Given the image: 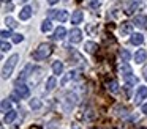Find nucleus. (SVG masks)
<instances>
[{
  "label": "nucleus",
  "mask_w": 147,
  "mask_h": 129,
  "mask_svg": "<svg viewBox=\"0 0 147 129\" xmlns=\"http://www.w3.org/2000/svg\"><path fill=\"white\" fill-rule=\"evenodd\" d=\"M11 39H13V43L19 44V43H22V41H24V35H21V33H14Z\"/></svg>",
  "instance_id": "cd10ccee"
},
{
  "label": "nucleus",
  "mask_w": 147,
  "mask_h": 129,
  "mask_svg": "<svg viewBox=\"0 0 147 129\" xmlns=\"http://www.w3.org/2000/svg\"><path fill=\"white\" fill-rule=\"evenodd\" d=\"M55 87H57V79H55V77H49L48 82H46V90L45 91H46V93H51Z\"/></svg>",
  "instance_id": "f3484780"
},
{
  "label": "nucleus",
  "mask_w": 147,
  "mask_h": 129,
  "mask_svg": "<svg viewBox=\"0 0 147 129\" xmlns=\"http://www.w3.org/2000/svg\"><path fill=\"white\" fill-rule=\"evenodd\" d=\"M10 110H11V102L8 99H3L2 101V112L7 113V112H10Z\"/></svg>",
  "instance_id": "bb28decb"
},
{
  "label": "nucleus",
  "mask_w": 147,
  "mask_h": 129,
  "mask_svg": "<svg viewBox=\"0 0 147 129\" xmlns=\"http://www.w3.org/2000/svg\"><path fill=\"white\" fill-rule=\"evenodd\" d=\"M18 61H19V55H18V53H13V55L7 60V63H5L3 68H2V79H3V80H7V79L13 74V69H14V66L18 65Z\"/></svg>",
  "instance_id": "f03ea898"
},
{
  "label": "nucleus",
  "mask_w": 147,
  "mask_h": 129,
  "mask_svg": "<svg viewBox=\"0 0 147 129\" xmlns=\"http://www.w3.org/2000/svg\"><path fill=\"white\" fill-rule=\"evenodd\" d=\"M76 77H78V72H76V71H70V72H68V74L63 77V80H62V85H67L68 80H73V79H76Z\"/></svg>",
  "instance_id": "4be33fe9"
},
{
  "label": "nucleus",
  "mask_w": 147,
  "mask_h": 129,
  "mask_svg": "<svg viewBox=\"0 0 147 129\" xmlns=\"http://www.w3.org/2000/svg\"><path fill=\"white\" fill-rule=\"evenodd\" d=\"M147 98V87H139L136 90V94H134V106H139L144 99Z\"/></svg>",
  "instance_id": "423d86ee"
},
{
  "label": "nucleus",
  "mask_w": 147,
  "mask_h": 129,
  "mask_svg": "<svg viewBox=\"0 0 147 129\" xmlns=\"http://www.w3.org/2000/svg\"><path fill=\"white\" fill-rule=\"evenodd\" d=\"M52 30V24H51V21H45L41 24V31L43 33H48V31H51Z\"/></svg>",
  "instance_id": "a878e982"
},
{
  "label": "nucleus",
  "mask_w": 147,
  "mask_h": 129,
  "mask_svg": "<svg viewBox=\"0 0 147 129\" xmlns=\"http://www.w3.org/2000/svg\"><path fill=\"white\" fill-rule=\"evenodd\" d=\"M142 129H146V128H142Z\"/></svg>",
  "instance_id": "a19ab883"
},
{
  "label": "nucleus",
  "mask_w": 147,
  "mask_h": 129,
  "mask_svg": "<svg viewBox=\"0 0 147 129\" xmlns=\"http://www.w3.org/2000/svg\"><path fill=\"white\" fill-rule=\"evenodd\" d=\"M142 113H144V115H147V102L142 106Z\"/></svg>",
  "instance_id": "473e14b6"
},
{
  "label": "nucleus",
  "mask_w": 147,
  "mask_h": 129,
  "mask_svg": "<svg viewBox=\"0 0 147 129\" xmlns=\"http://www.w3.org/2000/svg\"><path fill=\"white\" fill-rule=\"evenodd\" d=\"M49 5H55V3H59V0H48Z\"/></svg>",
  "instance_id": "72a5a7b5"
},
{
  "label": "nucleus",
  "mask_w": 147,
  "mask_h": 129,
  "mask_svg": "<svg viewBox=\"0 0 147 129\" xmlns=\"http://www.w3.org/2000/svg\"><path fill=\"white\" fill-rule=\"evenodd\" d=\"M16 110H10V112H7L5 113V118H3V121L7 123V124H10V123H13L14 121V118H16Z\"/></svg>",
  "instance_id": "aec40b11"
},
{
  "label": "nucleus",
  "mask_w": 147,
  "mask_h": 129,
  "mask_svg": "<svg viewBox=\"0 0 147 129\" xmlns=\"http://www.w3.org/2000/svg\"><path fill=\"white\" fill-rule=\"evenodd\" d=\"M96 49H98V46H96V43H93V41H87V43L84 44V50H86L87 53H95Z\"/></svg>",
  "instance_id": "dca6fc26"
},
{
  "label": "nucleus",
  "mask_w": 147,
  "mask_h": 129,
  "mask_svg": "<svg viewBox=\"0 0 147 129\" xmlns=\"http://www.w3.org/2000/svg\"><path fill=\"white\" fill-rule=\"evenodd\" d=\"M65 35H67V30H65L63 27H59V28H55V31H54V39L55 41H60V39H63L65 38Z\"/></svg>",
  "instance_id": "6ab92c4d"
},
{
  "label": "nucleus",
  "mask_w": 147,
  "mask_h": 129,
  "mask_svg": "<svg viewBox=\"0 0 147 129\" xmlns=\"http://www.w3.org/2000/svg\"><path fill=\"white\" fill-rule=\"evenodd\" d=\"M146 60H147V52H146L144 49H139L136 53H134V63H138V65H142Z\"/></svg>",
  "instance_id": "9d476101"
},
{
  "label": "nucleus",
  "mask_w": 147,
  "mask_h": 129,
  "mask_svg": "<svg viewBox=\"0 0 147 129\" xmlns=\"http://www.w3.org/2000/svg\"><path fill=\"white\" fill-rule=\"evenodd\" d=\"M5 24L8 25L10 28H14V27H18V24H16V21H14L13 17H7L5 19Z\"/></svg>",
  "instance_id": "c756f323"
},
{
  "label": "nucleus",
  "mask_w": 147,
  "mask_h": 129,
  "mask_svg": "<svg viewBox=\"0 0 147 129\" xmlns=\"http://www.w3.org/2000/svg\"><path fill=\"white\" fill-rule=\"evenodd\" d=\"M87 5L90 6V8H93V9H96L100 5H101V2L100 0H87Z\"/></svg>",
  "instance_id": "c85d7f7f"
},
{
  "label": "nucleus",
  "mask_w": 147,
  "mask_h": 129,
  "mask_svg": "<svg viewBox=\"0 0 147 129\" xmlns=\"http://www.w3.org/2000/svg\"><path fill=\"white\" fill-rule=\"evenodd\" d=\"M30 16H32V8H30V6H24V8L19 11V19L21 21H27V19H30Z\"/></svg>",
  "instance_id": "4468645a"
},
{
  "label": "nucleus",
  "mask_w": 147,
  "mask_h": 129,
  "mask_svg": "<svg viewBox=\"0 0 147 129\" xmlns=\"http://www.w3.org/2000/svg\"><path fill=\"white\" fill-rule=\"evenodd\" d=\"M76 102H78L76 94H74V93H68L67 96H65V99H63V109L67 110V112H70V110L76 106Z\"/></svg>",
  "instance_id": "39448f33"
},
{
  "label": "nucleus",
  "mask_w": 147,
  "mask_h": 129,
  "mask_svg": "<svg viewBox=\"0 0 147 129\" xmlns=\"http://www.w3.org/2000/svg\"><path fill=\"white\" fill-rule=\"evenodd\" d=\"M2 2H10V0H2Z\"/></svg>",
  "instance_id": "4c0bfd02"
},
{
  "label": "nucleus",
  "mask_w": 147,
  "mask_h": 129,
  "mask_svg": "<svg viewBox=\"0 0 147 129\" xmlns=\"http://www.w3.org/2000/svg\"><path fill=\"white\" fill-rule=\"evenodd\" d=\"M119 31H120L122 36H128V35L133 33V24L131 22H122L120 27H119Z\"/></svg>",
  "instance_id": "6e6552de"
},
{
  "label": "nucleus",
  "mask_w": 147,
  "mask_h": 129,
  "mask_svg": "<svg viewBox=\"0 0 147 129\" xmlns=\"http://www.w3.org/2000/svg\"><path fill=\"white\" fill-rule=\"evenodd\" d=\"M11 9H13V5H11V3H10V5L7 6V11H11Z\"/></svg>",
  "instance_id": "f704fd0d"
},
{
  "label": "nucleus",
  "mask_w": 147,
  "mask_h": 129,
  "mask_svg": "<svg viewBox=\"0 0 147 129\" xmlns=\"http://www.w3.org/2000/svg\"><path fill=\"white\" fill-rule=\"evenodd\" d=\"M119 55H120L122 61H128V60L131 58V53L128 52L127 49H120V52H119Z\"/></svg>",
  "instance_id": "393cba45"
},
{
  "label": "nucleus",
  "mask_w": 147,
  "mask_h": 129,
  "mask_svg": "<svg viewBox=\"0 0 147 129\" xmlns=\"http://www.w3.org/2000/svg\"><path fill=\"white\" fill-rule=\"evenodd\" d=\"M120 74H122V77H123V80L127 82V85L138 84V77L133 74V69H131V66L128 65L127 61H122V65H120Z\"/></svg>",
  "instance_id": "f257e3e1"
},
{
  "label": "nucleus",
  "mask_w": 147,
  "mask_h": 129,
  "mask_svg": "<svg viewBox=\"0 0 147 129\" xmlns=\"http://www.w3.org/2000/svg\"><path fill=\"white\" fill-rule=\"evenodd\" d=\"M49 17L55 19L59 22H67L70 19V14L65 9H49Z\"/></svg>",
  "instance_id": "20e7f679"
},
{
  "label": "nucleus",
  "mask_w": 147,
  "mask_h": 129,
  "mask_svg": "<svg viewBox=\"0 0 147 129\" xmlns=\"http://www.w3.org/2000/svg\"><path fill=\"white\" fill-rule=\"evenodd\" d=\"M51 53H52V46L51 44H46V43L40 44L38 49L33 52V60H38V61L40 60H46Z\"/></svg>",
  "instance_id": "7ed1b4c3"
},
{
  "label": "nucleus",
  "mask_w": 147,
  "mask_h": 129,
  "mask_svg": "<svg viewBox=\"0 0 147 129\" xmlns=\"http://www.w3.org/2000/svg\"><path fill=\"white\" fill-rule=\"evenodd\" d=\"M70 41L73 44H78V43H81L82 41V31L79 30V28H73V30L70 31Z\"/></svg>",
  "instance_id": "1a4fd4ad"
},
{
  "label": "nucleus",
  "mask_w": 147,
  "mask_h": 129,
  "mask_svg": "<svg viewBox=\"0 0 147 129\" xmlns=\"http://www.w3.org/2000/svg\"><path fill=\"white\" fill-rule=\"evenodd\" d=\"M130 43L133 46H141L144 43V36L141 33H131L130 35Z\"/></svg>",
  "instance_id": "f8f14e48"
},
{
  "label": "nucleus",
  "mask_w": 147,
  "mask_h": 129,
  "mask_svg": "<svg viewBox=\"0 0 147 129\" xmlns=\"http://www.w3.org/2000/svg\"><path fill=\"white\" fill-rule=\"evenodd\" d=\"M0 47H2V52H7V50H10L11 49V44L10 43H7V41H2V46H0Z\"/></svg>",
  "instance_id": "7c9ffc66"
},
{
  "label": "nucleus",
  "mask_w": 147,
  "mask_h": 129,
  "mask_svg": "<svg viewBox=\"0 0 147 129\" xmlns=\"http://www.w3.org/2000/svg\"><path fill=\"white\" fill-rule=\"evenodd\" d=\"M43 107L41 101L38 99V98H33V99H30V109L32 110H40Z\"/></svg>",
  "instance_id": "412c9836"
},
{
  "label": "nucleus",
  "mask_w": 147,
  "mask_h": 129,
  "mask_svg": "<svg viewBox=\"0 0 147 129\" xmlns=\"http://www.w3.org/2000/svg\"><path fill=\"white\" fill-rule=\"evenodd\" d=\"M144 79L147 80V69H144Z\"/></svg>",
  "instance_id": "c9c22d12"
},
{
  "label": "nucleus",
  "mask_w": 147,
  "mask_h": 129,
  "mask_svg": "<svg viewBox=\"0 0 147 129\" xmlns=\"http://www.w3.org/2000/svg\"><path fill=\"white\" fill-rule=\"evenodd\" d=\"M52 72H54L55 76H60L62 72H63V63L59 61V60L52 63Z\"/></svg>",
  "instance_id": "a211bd4d"
},
{
  "label": "nucleus",
  "mask_w": 147,
  "mask_h": 129,
  "mask_svg": "<svg viewBox=\"0 0 147 129\" xmlns=\"http://www.w3.org/2000/svg\"><path fill=\"white\" fill-rule=\"evenodd\" d=\"M22 2H27V0H22Z\"/></svg>",
  "instance_id": "ea45409f"
},
{
  "label": "nucleus",
  "mask_w": 147,
  "mask_h": 129,
  "mask_svg": "<svg viewBox=\"0 0 147 129\" xmlns=\"http://www.w3.org/2000/svg\"><path fill=\"white\" fill-rule=\"evenodd\" d=\"M133 24L139 28H144L147 25V16L146 14H139V16H134V21Z\"/></svg>",
  "instance_id": "9b49d317"
},
{
  "label": "nucleus",
  "mask_w": 147,
  "mask_h": 129,
  "mask_svg": "<svg viewBox=\"0 0 147 129\" xmlns=\"http://www.w3.org/2000/svg\"><path fill=\"white\" fill-rule=\"evenodd\" d=\"M108 90L111 91V93H119V84H117V80L108 82Z\"/></svg>",
  "instance_id": "5701e85b"
},
{
  "label": "nucleus",
  "mask_w": 147,
  "mask_h": 129,
  "mask_svg": "<svg viewBox=\"0 0 147 129\" xmlns=\"http://www.w3.org/2000/svg\"><path fill=\"white\" fill-rule=\"evenodd\" d=\"M73 129H79V126H78V124H73Z\"/></svg>",
  "instance_id": "e433bc0d"
},
{
  "label": "nucleus",
  "mask_w": 147,
  "mask_h": 129,
  "mask_svg": "<svg viewBox=\"0 0 147 129\" xmlns=\"http://www.w3.org/2000/svg\"><path fill=\"white\" fill-rule=\"evenodd\" d=\"M8 36H13V35H11V31L10 30H8V31L7 30H2V38H3V39H7Z\"/></svg>",
  "instance_id": "2f4dec72"
},
{
  "label": "nucleus",
  "mask_w": 147,
  "mask_h": 129,
  "mask_svg": "<svg viewBox=\"0 0 147 129\" xmlns=\"http://www.w3.org/2000/svg\"><path fill=\"white\" fill-rule=\"evenodd\" d=\"M30 129H33V128H30ZM35 129H40V128H35Z\"/></svg>",
  "instance_id": "58836bf2"
},
{
  "label": "nucleus",
  "mask_w": 147,
  "mask_h": 129,
  "mask_svg": "<svg viewBox=\"0 0 147 129\" xmlns=\"http://www.w3.org/2000/svg\"><path fill=\"white\" fill-rule=\"evenodd\" d=\"M32 69V65H27L26 68H24V71L21 72V76H19V79H18V82H22V80H26L27 79V76H29V71Z\"/></svg>",
  "instance_id": "b1692460"
},
{
  "label": "nucleus",
  "mask_w": 147,
  "mask_h": 129,
  "mask_svg": "<svg viewBox=\"0 0 147 129\" xmlns=\"http://www.w3.org/2000/svg\"><path fill=\"white\" fill-rule=\"evenodd\" d=\"M16 93H18V96H19L21 99H27V98L30 96L29 87H27V85H24V84H19V82L16 84Z\"/></svg>",
  "instance_id": "0eeeda50"
},
{
  "label": "nucleus",
  "mask_w": 147,
  "mask_h": 129,
  "mask_svg": "<svg viewBox=\"0 0 147 129\" xmlns=\"http://www.w3.org/2000/svg\"><path fill=\"white\" fill-rule=\"evenodd\" d=\"M84 21V13L82 11H74L73 14H71V24H81V22Z\"/></svg>",
  "instance_id": "2eb2a0df"
},
{
  "label": "nucleus",
  "mask_w": 147,
  "mask_h": 129,
  "mask_svg": "<svg viewBox=\"0 0 147 129\" xmlns=\"http://www.w3.org/2000/svg\"><path fill=\"white\" fill-rule=\"evenodd\" d=\"M139 3H141V0H131L130 5L125 8V13H127V14H133V13L139 8Z\"/></svg>",
  "instance_id": "ddd939ff"
}]
</instances>
